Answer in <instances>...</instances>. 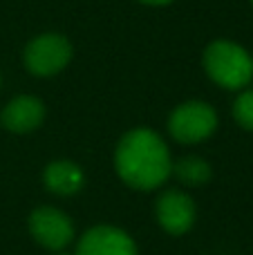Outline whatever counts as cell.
Wrapping results in <instances>:
<instances>
[{
	"mask_svg": "<svg viewBox=\"0 0 253 255\" xmlns=\"http://www.w3.org/2000/svg\"><path fill=\"white\" fill-rule=\"evenodd\" d=\"M54 255H70V253H54Z\"/></svg>",
	"mask_w": 253,
	"mask_h": 255,
	"instance_id": "obj_13",
	"label": "cell"
},
{
	"mask_svg": "<svg viewBox=\"0 0 253 255\" xmlns=\"http://www.w3.org/2000/svg\"><path fill=\"white\" fill-rule=\"evenodd\" d=\"M115 166L124 184L134 190H155L170 177V152L157 132L137 128L121 136Z\"/></svg>",
	"mask_w": 253,
	"mask_h": 255,
	"instance_id": "obj_1",
	"label": "cell"
},
{
	"mask_svg": "<svg viewBox=\"0 0 253 255\" xmlns=\"http://www.w3.org/2000/svg\"><path fill=\"white\" fill-rule=\"evenodd\" d=\"M139 2L152 4V7H159V4H168V2H173V0H139Z\"/></svg>",
	"mask_w": 253,
	"mask_h": 255,
	"instance_id": "obj_12",
	"label": "cell"
},
{
	"mask_svg": "<svg viewBox=\"0 0 253 255\" xmlns=\"http://www.w3.org/2000/svg\"><path fill=\"white\" fill-rule=\"evenodd\" d=\"M204 70L213 83L224 90H240L253 79V58L242 45L215 40L204 49Z\"/></svg>",
	"mask_w": 253,
	"mask_h": 255,
	"instance_id": "obj_2",
	"label": "cell"
},
{
	"mask_svg": "<svg viewBox=\"0 0 253 255\" xmlns=\"http://www.w3.org/2000/svg\"><path fill=\"white\" fill-rule=\"evenodd\" d=\"M157 222L170 235H184L195 224V202L182 190H166L157 199Z\"/></svg>",
	"mask_w": 253,
	"mask_h": 255,
	"instance_id": "obj_6",
	"label": "cell"
},
{
	"mask_svg": "<svg viewBox=\"0 0 253 255\" xmlns=\"http://www.w3.org/2000/svg\"><path fill=\"white\" fill-rule=\"evenodd\" d=\"M29 233L40 247L61 251L74 240V224L58 208L40 206L29 215Z\"/></svg>",
	"mask_w": 253,
	"mask_h": 255,
	"instance_id": "obj_5",
	"label": "cell"
},
{
	"mask_svg": "<svg viewBox=\"0 0 253 255\" xmlns=\"http://www.w3.org/2000/svg\"><path fill=\"white\" fill-rule=\"evenodd\" d=\"M45 119V106L36 97H16L4 106L0 121L9 132L25 134V132L36 130Z\"/></svg>",
	"mask_w": 253,
	"mask_h": 255,
	"instance_id": "obj_8",
	"label": "cell"
},
{
	"mask_svg": "<svg viewBox=\"0 0 253 255\" xmlns=\"http://www.w3.org/2000/svg\"><path fill=\"white\" fill-rule=\"evenodd\" d=\"M233 117L245 130H253V90H245L233 103Z\"/></svg>",
	"mask_w": 253,
	"mask_h": 255,
	"instance_id": "obj_11",
	"label": "cell"
},
{
	"mask_svg": "<svg viewBox=\"0 0 253 255\" xmlns=\"http://www.w3.org/2000/svg\"><path fill=\"white\" fill-rule=\"evenodd\" d=\"M43 181L49 193L61 195V197H70V195H76L83 188L85 175L81 170V166H76L74 161L58 159V161H52L45 168Z\"/></svg>",
	"mask_w": 253,
	"mask_h": 255,
	"instance_id": "obj_9",
	"label": "cell"
},
{
	"mask_svg": "<svg viewBox=\"0 0 253 255\" xmlns=\"http://www.w3.org/2000/svg\"><path fill=\"white\" fill-rule=\"evenodd\" d=\"M22 58L34 76H54L70 63L72 45L61 34H43L27 45Z\"/></svg>",
	"mask_w": 253,
	"mask_h": 255,
	"instance_id": "obj_4",
	"label": "cell"
},
{
	"mask_svg": "<svg viewBox=\"0 0 253 255\" xmlns=\"http://www.w3.org/2000/svg\"><path fill=\"white\" fill-rule=\"evenodd\" d=\"M170 175H175L184 186H204L211 181V166L202 157H182L173 163Z\"/></svg>",
	"mask_w": 253,
	"mask_h": 255,
	"instance_id": "obj_10",
	"label": "cell"
},
{
	"mask_svg": "<svg viewBox=\"0 0 253 255\" xmlns=\"http://www.w3.org/2000/svg\"><path fill=\"white\" fill-rule=\"evenodd\" d=\"M218 128V115L204 101H186L173 110L168 132L179 143H200L209 139Z\"/></svg>",
	"mask_w": 253,
	"mask_h": 255,
	"instance_id": "obj_3",
	"label": "cell"
},
{
	"mask_svg": "<svg viewBox=\"0 0 253 255\" xmlns=\"http://www.w3.org/2000/svg\"><path fill=\"white\" fill-rule=\"evenodd\" d=\"M74 255H137L132 238L115 226H94L76 244Z\"/></svg>",
	"mask_w": 253,
	"mask_h": 255,
	"instance_id": "obj_7",
	"label": "cell"
},
{
	"mask_svg": "<svg viewBox=\"0 0 253 255\" xmlns=\"http://www.w3.org/2000/svg\"><path fill=\"white\" fill-rule=\"evenodd\" d=\"M251 4H253V0H251Z\"/></svg>",
	"mask_w": 253,
	"mask_h": 255,
	"instance_id": "obj_14",
	"label": "cell"
}]
</instances>
